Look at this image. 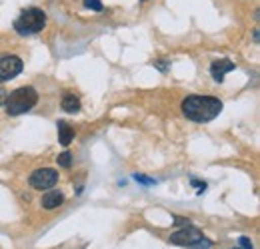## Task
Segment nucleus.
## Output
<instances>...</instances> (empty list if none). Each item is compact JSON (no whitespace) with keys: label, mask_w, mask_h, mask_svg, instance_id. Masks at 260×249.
I'll return each instance as SVG.
<instances>
[{"label":"nucleus","mask_w":260,"mask_h":249,"mask_svg":"<svg viewBox=\"0 0 260 249\" xmlns=\"http://www.w3.org/2000/svg\"><path fill=\"white\" fill-rule=\"evenodd\" d=\"M222 112V102L214 96H188L182 102V114L198 124L214 120Z\"/></svg>","instance_id":"f257e3e1"},{"label":"nucleus","mask_w":260,"mask_h":249,"mask_svg":"<svg viewBox=\"0 0 260 249\" xmlns=\"http://www.w3.org/2000/svg\"><path fill=\"white\" fill-rule=\"evenodd\" d=\"M38 102V94L30 86H22L18 90H14L12 94H8L6 98V114L8 116H20L26 114L28 110H32Z\"/></svg>","instance_id":"f03ea898"},{"label":"nucleus","mask_w":260,"mask_h":249,"mask_svg":"<svg viewBox=\"0 0 260 249\" xmlns=\"http://www.w3.org/2000/svg\"><path fill=\"white\" fill-rule=\"evenodd\" d=\"M46 26V14L40 8H26L16 20H14V30L22 36L36 34Z\"/></svg>","instance_id":"7ed1b4c3"},{"label":"nucleus","mask_w":260,"mask_h":249,"mask_svg":"<svg viewBox=\"0 0 260 249\" xmlns=\"http://www.w3.org/2000/svg\"><path fill=\"white\" fill-rule=\"evenodd\" d=\"M170 243L174 245H182V247H190V249H210L212 247V241H208L198 229L194 227H186L174 235H170Z\"/></svg>","instance_id":"20e7f679"},{"label":"nucleus","mask_w":260,"mask_h":249,"mask_svg":"<svg viewBox=\"0 0 260 249\" xmlns=\"http://www.w3.org/2000/svg\"><path fill=\"white\" fill-rule=\"evenodd\" d=\"M22 72V60L18 56H0V84L16 78Z\"/></svg>","instance_id":"39448f33"},{"label":"nucleus","mask_w":260,"mask_h":249,"mask_svg":"<svg viewBox=\"0 0 260 249\" xmlns=\"http://www.w3.org/2000/svg\"><path fill=\"white\" fill-rule=\"evenodd\" d=\"M56 182H58V172L50 170V168L36 170L30 176V186L36 189H50V187L56 186Z\"/></svg>","instance_id":"423d86ee"},{"label":"nucleus","mask_w":260,"mask_h":249,"mask_svg":"<svg viewBox=\"0 0 260 249\" xmlns=\"http://www.w3.org/2000/svg\"><path fill=\"white\" fill-rule=\"evenodd\" d=\"M234 70V62L232 60H214V62L210 64V74H212V78L216 80V82H222L224 80V76H226L228 72H232Z\"/></svg>","instance_id":"0eeeda50"},{"label":"nucleus","mask_w":260,"mask_h":249,"mask_svg":"<svg viewBox=\"0 0 260 249\" xmlns=\"http://www.w3.org/2000/svg\"><path fill=\"white\" fill-rule=\"evenodd\" d=\"M64 203V193L62 191H48L42 195V208L44 210H56Z\"/></svg>","instance_id":"6e6552de"},{"label":"nucleus","mask_w":260,"mask_h":249,"mask_svg":"<svg viewBox=\"0 0 260 249\" xmlns=\"http://www.w3.org/2000/svg\"><path fill=\"white\" fill-rule=\"evenodd\" d=\"M60 108L68 112V114H76V112H80V100H78V96H74V94H66L64 98H62V102H60Z\"/></svg>","instance_id":"1a4fd4ad"},{"label":"nucleus","mask_w":260,"mask_h":249,"mask_svg":"<svg viewBox=\"0 0 260 249\" xmlns=\"http://www.w3.org/2000/svg\"><path fill=\"white\" fill-rule=\"evenodd\" d=\"M72 138H74V130L66 122H58V140H60V144L68 146L72 142Z\"/></svg>","instance_id":"9d476101"},{"label":"nucleus","mask_w":260,"mask_h":249,"mask_svg":"<svg viewBox=\"0 0 260 249\" xmlns=\"http://www.w3.org/2000/svg\"><path fill=\"white\" fill-rule=\"evenodd\" d=\"M56 161H58V165H62V168H70V165H72V154H70V152H62Z\"/></svg>","instance_id":"9b49d317"},{"label":"nucleus","mask_w":260,"mask_h":249,"mask_svg":"<svg viewBox=\"0 0 260 249\" xmlns=\"http://www.w3.org/2000/svg\"><path fill=\"white\" fill-rule=\"evenodd\" d=\"M84 4H86V8H90V10H94V12H100V10H102V2H100V0H84Z\"/></svg>","instance_id":"f8f14e48"},{"label":"nucleus","mask_w":260,"mask_h":249,"mask_svg":"<svg viewBox=\"0 0 260 249\" xmlns=\"http://www.w3.org/2000/svg\"><path fill=\"white\" fill-rule=\"evenodd\" d=\"M238 243H240V247L242 249H252V243H250V239H248V237H240V239H238Z\"/></svg>","instance_id":"ddd939ff"},{"label":"nucleus","mask_w":260,"mask_h":249,"mask_svg":"<svg viewBox=\"0 0 260 249\" xmlns=\"http://www.w3.org/2000/svg\"><path fill=\"white\" fill-rule=\"evenodd\" d=\"M134 178H136V182H142V184H146V186H150V184H154L152 180H146L144 176H134Z\"/></svg>","instance_id":"4468645a"},{"label":"nucleus","mask_w":260,"mask_h":249,"mask_svg":"<svg viewBox=\"0 0 260 249\" xmlns=\"http://www.w3.org/2000/svg\"><path fill=\"white\" fill-rule=\"evenodd\" d=\"M6 98H8V92H6L4 88H0V106L6 102Z\"/></svg>","instance_id":"2eb2a0df"}]
</instances>
